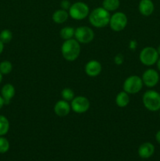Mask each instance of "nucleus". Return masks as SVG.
<instances>
[{"mask_svg": "<svg viewBox=\"0 0 160 161\" xmlns=\"http://www.w3.org/2000/svg\"><path fill=\"white\" fill-rule=\"evenodd\" d=\"M3 74L1 73V72H0V83H2V81H3Z\"/></svg>", "mask_w": 160, "mask_h": 161, "instance_id": "2f4dec72", "label": "nucleus"}, {"mask_svg": "<svg viewBox=\"0 0 160 161\" xmlns=\"http://www.w3.org/2000/svg\"><path fill=\"white\" fill-rule=\"evenodd\" d=\"M89 106H90V103L89 101L88 100L87 97H84V96H78V97H75L72 101L71 103V108L73 110L75 113H78V114H82V113H85L89 110Z\"/></svg>", "mask_w": 160, "mask_h": 161, "instance_id": "1a4fd4ad", "label": "nucleus"}, {"mask_svg": "<svg viewBox=\"0 0 160 161\" xmlns=\"http://www.w3.org/2000/svg\"><path fill=\"white\" fill-rule=\"evenodd\" d=\"M5 105V102H4V99L3 98L1 95H0V109L3 107V105Z\"/></svg>", "mask_w": 160, "mask_h": 161, "instance_id": "c85d7f7f", "label": "nucleus"}, {"mask_svg": "<svg viewBox=\"0 0 160 161\" xmlns=\"http://www.w3.org/2000/svg\"><path fill=\"white\" fill-rule=\"evenodd\" d=\"M155 139H156L157 142H158V144H160V130H158L156 133V135H155Z\"/></svg>", "mask_w": 160, "mask_h": 161, "instance_id": "cd10ccee", "label": "nucleus"}, {"mask_svg": "<svg viewBox=\"0 0 160 161\" xmlns=\"http://www.w3.org/2000/svg\"><path fill=\"white\" fill-rule=\"evenodd\" d=\"M110 12L103 7L95 8L89 14V21L95 28H104L109 25Z\"/></svg>", "mask_w": 160, "mask_h": 161, "instance_id": "f257e3e1", "label": "nucleus"}, {"mask_svg": "<svg viewBox=\"0 0 160 161\" xmlns=\"http://www.w3.org/2000/svg\"><path fill=\"white\" fill-rule=\"evenodd\" d=\"M143 83L147 87L152 88L158 84L159 81V75L158 72L155 69H147L145 72L143 73L142 75Z\"/></svg>", "mask_w": 160, "mask_h": 161, "instance_id": "9d476101", "label": "nucleus"}, {"mask_svg": "<svg viewBox=\"0 0 160 161\" xmlns=\"http://www.w3.org/2000/svg\"><path fill=\"white\" fill-rule=\"evenodd\" d=\"M159 116H160V113H159Z\"/></svg>", "mask_w": 160, "mask_h": 161, "instance_id": "72a5a7b5", "label": "nucleus"}, {"mask_svg": "<svg viewBox=\"0 0 160 161\" xmlns=\"http://www.w3.org/2000/svg\"><path fill=\"white\" fill-rule=\"evenodd\" d=\"M71 6H72V4H71V3L68 0H62L61 2V9H64V10H68L70 9Z\"/></svg>", "mask_w": 160, "mask_h": 161, "instance_id": "393cba45", "label": "nucleus"}, {"mask_svg": "<svg viewBox=\"0 0 160 161\" xmlns=\"http://www.w3.org/2000/svg\"><path fill=\"white\" fill-rule=\"evenodd\" d=\"M120 6L119 0H104L102 3V7L104 8L108 12L115 11Z\"/></svg>", "mask_w": 160, "mask_h": 161, "instance_id": "a211bd4d", "label": "nucleus"}, {"mask_svg": "<svg viewBox=\"0 0 160 161\" xmlns=\"http://www.w3.org/2000/svg\"><path fill=\"white\" fill-rule=\"evenodd\" d=\"M115 103L120 108L126 107L130 103V96L125 91H121L117 94L115 98Z\"/></svg>", "mask_w": 160, "mask_h": 161, "instance_id": "f3484780", "label": "nucleus"}, {"mask_svg": "<svg viewBox=\"0 0 160 161\" xmlns=\"http://www.w3.org/2000/svg\"><path fill=\"white\" fill-rule=\"evenodd\" d=\"M69 14L67 10L64 9H57L55 11L52 16V19L56 24H63L67 20Z\"/></svg>", "mask_w": 160, "mask_h": 161, "instance_id": "dca6fc26", "label": "nucleus"}, {"mask_svg": "<svg viewBox=\"0 0 160 161\" xmlns=\"http://www.w3.org/2000/svg\"><path fill=\"white\" fill-rule=\"evenodd\" d=\"M128 19L124 13L116 12L111 16L109 25L114 31H121L126 27Z\"/></svg>", "mask_w": 160, "mask_h": 161, "instance_id": "0eeeda50", "label": "nucleus"}, {"mask_svg": "<svg viewBox=\"0 0 160 161\" xmlns=\"http://www.w3.org/2000/svg\"><path fill=\"white\" fill-rule=\"evenodd\" d=\"M143 81L137 75H131L125 80L123 83L124 91L129 94H135L140 92L143 87Z\"/></svg>", "mask_w": 160, "mask_h": 161, "instance_id": "423d86ee", "label": "nucleus"}, {"mask_svg": "<svg viewBox=\"0 0 160 161\" xmlns=\"http://www.w3.org/2000/svg\"><path fill=\"white\" fill-rule=\"evenodd\" d=\"M61 96H62L63 99L67 102H72V99L75 97V93L70 88H64L62 91H61Z\"/></svg>", "mask_w": 160, "mask_h": 161, "instance_id": "5701e85b", "label": "nucleus"}, {"mask_svg": "<svg viewBox=\"0 0 160 161\" xmlns=\"http://www.w3.org/2000/svg\"><path fill=\"white\" fill-rule=\"evenodd\" d=\"M75 38L79 43L87 44L92 42L94 38V32L87 26L78 27L75 31Z\"/></svg>", "mask_w": 160, "mask_h": 161, "instance_id": "6e6552de", "label": "nucleus"}, {"mask_svg": "<svg viewBox=\"0 0 160 161\" xmlns=\"http://www.w3.org/2000/svg\"><path fill=\"white\" fill-rule=\"evenodd\" d=\"M80 43L75 39L65 40L61 47V53L64 59L67 61H74L80 54Z\"/></svg>", "mask_w": 160, "mask_h": 161, "instance_id": "f03ea898", "label": "nucleus"}, {"mask_svg": "<svg viewBox=\"0 0 160 161\" xmlns=\"http://www.w3.org/2000/svg\"><path fill=\"white\" fill-rule=\"evenodd\" d=\"M13 70V64L9 61H3L0 63V72L3 75H8Z\"/></svg>", "mask_w": 160, "mask_h": 161, "instance_id": "412c9836", "label": "nucleus"}, {"mask_svg": "<svg viewBox=\"0 0 160 161\" xmlns=\"http://www.w3.org/2000/svg\"><path fill=\"white\" fill-rule=\"evenodd\" d=\"M144 107L147 110L156 112L160 110V94L157 91L150 90L146 91L142 97Z\"/></svg>", "mask_w": 160, "mask_h": 161, "instance_id": "7ed1b4c3", "label": "nucleus"}, {"mask_svg": "<svg viewBox=\"0 0 160 161\" xmlns=\"http://www.w3.org/2000/svg\"><path fill=\"white\" fill-rule=\"evenodd\" d=\"M158 51L152 47H144L141 51L139 58L141 62L146 66H152L155 64L158 60Z\"/></svg>", "mask_w": 160, "mask_h": 161, "instance_id": "39448f33", "label": "nucleus"}, {"mask_svg": "<svg viewBox=\"0 0 160 161\" xmlns=\"http://www.w3.org/2000/svg\"><path fill=\"white\" fill-rule=\"evenodd\" d=\"M156 50H157V51H158V54H159V55H160V45H159V46H158V48H157V49H156Z\"/></svg>", "mask_w": 160, "mask_h": 161, "instance_id": "473e14b6", "label": "nucleus"}, {"mask_svg": "<svg viewBox=\"0 0 160 161\" xmlns=\"http://www.w3.org/2000/svg\"><path fill=\"white\" fill-rule=\"evenodd\" d=\"M101 69V64L96 60H91L88 61L85 66V72L86 75L90 77H95L100 75Z\"/></svg>", "mask_w": 160, "mask_h": 161, "instance_id": "9b49d317", "label": "nucleus"}, {"mask_svg": "<svg viewBox=\"0 0 160 161\" xmlns=\"http://www.w3.org/2000/svg\"><path fill=\"white\" fill-rule=\"evenodd\" d=\"M138 9H139L140 13L143 16L147 17V16L152 15V13L154 12L155 6L152 0H141L139 3V6H138Z\"/></svg>", "mask_w": 160, "mask_h": 161, "instance_id": "4468645a", "label": "nucleus"}, {"mask_svg": "<svg viewBox=\"0 0 160 161\" xmlns=\"http://www.w3.org/2000/svg\"><path fill=\"white\" fill-rule=\"evenodd\" d=\"M155 153V146L151 142H144L140 146L138 154L143 159L150 158Z\"/></svg>", "mask_w": 160, "mask_h": 161, "instance_id": "ddd939ff", "label": "nucleus"}, {"mask_svg": "<svg viewBox=\"0 0 160 161\" xmlns=\"http://www.w3.org/2000/svg\"><path fill=\"white\" fill-rule=\"evenodd\" d=\"M156 64H157V68H158V70L160 71V58H158V60L157 61Z\"/></svg>", "mask_w": 160, "mask_h": 161, "instance_id": "7c9ffc66", "label": "nucleus"}, {"mask_svg": "<svg viewBox=\"0 0 160 161\" xmlns=\"http://www.w3.org/2000/svg\"><path fill=\"white\" fill-rule=\"evenodd\" d=\"M69 16L76 20H84L89 14V8L83 2H76L71 6L68 9Z\"/></svg>", "mask_w": 160, "mask_h": 161, "instance_id": "20e7f679", "label": "nucleus"}, {"mask_svg": "<svg viewBox=\"0 0 160 161\" xmlns=\"http://www.w3.org/2000/svg\"><path fill=\"white\" fill-rule=\"evenodd\" d=\"M136 41H131V42H130V49H132V50H134V49L136 48Z\"/></svg>", "mask_w": 160, "mask_h": 161, "instance_id": "bb28decb", "label": "nucleus"}, {"mask_svg": "<svg viewBox=\"0 0 160 161\" xmlns=\"http://www.w3.org/2000/svg\"><path fill=\"white\" fill-rule=\"evenodd\" d=\"M13 39V33L10 30L4 29L0 32V40L4 44L9 43Z\"/></svg>", "mask_w": 160, "mask_h": 161, "instance_id": "4be33fe9", "label": "nucleus"}, {"mask_svg": "<svg viewBox=\"0 0 160 161\" xmlns=\"http://www.w3.org/2000/svg\"><path fill=\"white\" fill-rule=\"evenodd\" d=\"M9 149V142L6 138L0 136V153H5Z\"/></svg>", "mask_w": 160, "mask_h": 161, "instance_id": "b1692460", "label": "nucleus"}, {"mask_svg": "<svg viewBox=\"0 0 160 161\" xmlns=\"http://www.w3.org/2000/svg\"><path fill=\"white\" fill-rule=\"evenodd\" d=\"M75 29H74V28L67 26L61 29V31H60V35H61V37L63 39L67 40V39H73L74 36H75Z\"/></svg>", "mask_w": 160, "mask_h": 161, "instance_id": "6ab92c4d", "label": "nucleus"}, {"mask_svg": "<svg viewBox=\"0 0 160 161\" xmlns=\"http://www.w3.org/2000/svg\"><path fill=\"white\" fill-rule=\"evenodd\" d=\"M71 105L65 100L58 101L54 105V113L58 116H66L71 111Z\"/></svg>", "mask_w": 160, "mask_h": 161, "instance_id": "f8f14e48", "label": "nucleus"}, {"mask_svg": "<svg viewBox=\"0 0 160 161\" xmlns=\"http://www.w3.org/2000/svg\"><path fill=\"white\" fill-rule=\"evenodd\" d=\"M9 129V122L5 116L0 115V136H4Z\"/></svg>", "mask_w": 160, "mask_h": 161, "instance_id": "aec40b11", "label": "nucleus"}, {"mask_svg": "<svg viewBox=\"0 0 160 161\" xmlns=\"http://www.w3.org/2000/svg\"><path fill=\"white\" fill-rule=\"evenodd\" d=\"M123 61H124V58H123V56H122V54H117L115 57V63L116 64H118V65H120V64H122V63H123Z\"/></svg>", "mask_w": 160, "mask_h": 161, "instance_id": "a878e982", "label": "nucleus"}, {"mask_svg": "<svg viewBox=\"0 0 160 161\" xmlns=\"http://www.w3.org/2000/svg\"><path fill=\"white\" fill-rule=\"evenodd\" d=\"M15 88L10 83L5 84L1 89V96L4 99L5 104H9L15 95Z\"/></svg>", "mask_w": 160, "mask_h": 161, "instance_id": "2eb2a0df", "label": "nucleus"}, {"mask_svg": "<svg viewBox=\"0 0 160 161\" xmlns=\"http://www.w3.org/2000/svg\"><path fill=\"white\" fill-rule=\"evenodd\" d=\"M3 50H4V43L0 40V54L3 53Z\"/></svg>", "mask_w": 160, "mask_h": 161, "instance_id": "c756f323", "label": "nucleus"}]
</instances>
